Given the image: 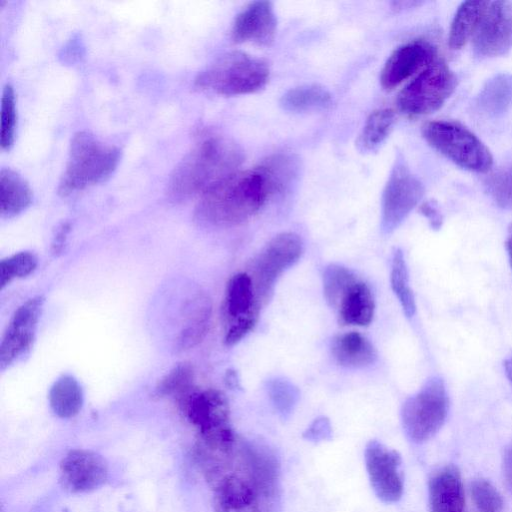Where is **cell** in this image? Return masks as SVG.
Here are the masks:
<instances>
[{
	"label": "cell",
	"mask_w": 512,
	"mask_h": 512,
	"mask_svg": "<svg viewBox=\"0 0 512 512\" xmlns=\"http://www.w3.org/2000/svg\"><path fill=\"white\" fill-rule=\"evenodd\" d=\"M206 478L215 512H266L272 502L256 478L248 442L239 440L229 460Z\"/></svg>",
	"instance_id": "cell-3"
},
{
	"label": "cell",
	"mask_w": 512,
	"mask_h": 512,
	"mask_svg": "<svg viewBox=\"0 0 512 512\" xmlns=\"http://www.w3.org/2000/svg\"><path fill=\"white\" fill-rule=\"evenodd\" d=\"M332 104L330 92L318 84L294 87L284 93L280 106L292 113L315 112L328 109Z\"/></svg>",
	"instance_id": "cell-25"
},
{
	"label": "cell",
	"mask_w": 512,
	"mask_h": 512,
	"mask_svg": "<svg viewBox=\"0 0 512 512\" xmlns=\"http://www.w3.org/2000/svg\"><path fill=\"white\" fill-rule=\"evenodd\" d=\"M48 399L52 411L60 418L77 415L84 400L80 384L71 375H62L53 383Z\"/></svg>",
	"instance_id": "cell-26"
},
{
	"label": "cell",
	"mask_w": 512,
	"mask_h": 512,
	"mask_svg": "<svg viewBox=\"0 0 512 512\" xmlns=\"http://www.w3.org/2000/svg\"><path fill=\"white\" fill-rule=\"evenodd\" d=\"M395 112L389 108L373 111L366 119L356 140V147L362 153H371L385 142L395 124Z\"/></svg>",
	"instance_id": "cell-28"
},
{
	"label": "cell",
	"mask_w": 512,
	"mask_h": 512,
	"mask_svg": "<svg viewBox=\"0 0 512 512\" xmlns=\"http://www.w3.org/2000/svg\"><path fill=\"white\" fill-rule=\"evenodd\" d=\"M43 296L28 299L14 312L0 344V367L5 369L24 356L33 345L43 309Z\"/></svg>",
	"instance_id": "cell-13"
},
{
	"label": "cell",
	"mask_w": 512,
	"mask_h": 512,
	"mask_svg": "<svg viewBox=\"0 0 512 512\" xmlns=\"http://www.w3.org/2000/svg\"><path fill=\"white\" fill-rule=\"evenodd\" d=\"M262 173L270 197L287 193L298 180L299 160L290 154H275L257 167Z\"/></svg>",
	"instance_id": "cell-20"
},
{
	"label": "cell",
	"mask_w": 512,
	"mask_h": 512,
	"mask_svg": "<svg viewBox=\"0 0 512 512\" xmlns=\"http://www.w3.org/2000/svg\"><path fill=\"white\" fill-rule=\"evenodd\" d=\"M357 281L347 268L338 264L328 265L323 272V292L328 304L337 309L346 292Z\"/></svg>",
	"instance_id": "cell-30"
},
{
	"label": "cell",
	"mask_w": 512,
	"mask_h": 512,
	"mask_svg": "<svg viewBox=\"0 0 512 512\" xmlns=\"http://www.w3.org/2000/svg\"><path fill=\"white\" fill-rule=\"evenodd\" d=\"M269 198L266 182L257 167L238 170L201 196L195 219L216 227L238 225L255 215Z\"/></svg>",
	"instance_id": "cell-2"
},
{
	"label": "cell",
	"mask_w": 512,
	"mask_h": 512,
	"mask_svg": "<svg viewBox=\"0 0 512 512\" xmlns=\"http://www.w3.org/2000/svg\"><path fill=\"white\" fill-rule=\"evenodd\" d=\"M374 299L369 287L357 281L344 295L337 310L339 320L346 325L367 326L374 315Z\"/></svg>",
	"instance_id": "cell-23"
},
{
	"label": "cell",
	"mask_w": 512,
	"mask_h": 512,
	"mask_svg": "<svg viewBox=\"0 0 512 512\" xmlns=\"http://www.w3.org/2000/svg\"><path fill=\"white\" fill-rule=\"evenodd\" d=\"M332 353L340 365L349 368L366 367L377 358L373 345L358 332L337 336L332 343Z\"/></svg>",
	"instance_id": "cell-22"
},
{
	"label": "cell",
	"mask_w": 512,
	"mask_h": 512,
	"mask_svg": "<svg viewBox=\"0 0 512 512\" xmlns=\"http://www.w3.org/2000/svg\"><path fill=\"white\" fill-rule=\"evenodd\" d=\"M503 365H504L506 377L512 387V351L505 358Z\"/></svg>",
	"instance_id": "cell-42"
},
{
	"label": "cell",
	"mask_w": 512,
	"mask_h": 512,
	"mask_svg": "<svg viewBox=\"0 0 512 512\" xmlns=\"http://www.w3.org/2000/svg\"><path fill=\"white\" fill-rule=\"evenodd\" d=\"M243 159L242 149L232 139L219 134L201 137L172 171L167 194L174 201L202 196L237 172Z\"/></svg>",
	"instance_id": "cell-1"
},
{
	"label": "cell",
	"mask_w": 512,
	"mask_h": 512,
	"mask_svg": "<svg viewBox=\"0 0 512 512\" xmlns=\"http://www.w3.org/2000/svg\"><path fill=\"white\" fill-rule=\"evenodd\" d=\"M59 468L62 487L72 493L95 490L108 478L106 460L98 453L86 449L69 451Z\"/></svg>",
	"instance_id": "cell-15"
},
{
	"label": "cell",
	"mask_w": 512,
	"mask_h": 512,
	"mask_svg": "<svg viewBox=\"0 0 512 512\" xmlns=\"http://www.w3.org/2000/svg\"><path fill=\"white\" fill-rule=\"evenodd\" d=\"M471 43L481 58L500 57L512 49V1H487Z\"/></svg>",
	"instance_id": "cell-11"
},
{
	"label": "cell",
	"mask_w": 512,
	"mask_h": 512,
	"mask_svg": "<svg viewBox=\"0 0 512 512\" xmlns=\"http://www.w3.org/2000/svg\"><path fill=\"white\" fill-rule=\"evenodd\" d=\"M303 253L301 238L293 232L273 237L261 250L252 265L251 276L257 298L264 306L273 293L280 275L292 267Z\"/></svg>",
	"instance_id": "cell-10"
},
{
	"label": "cell",
	"mask_w": 512,
	"mask_h": 512,
	"mask_svg": "<svg viewBox=\"0 0 512 512\" xmlns=\"http://www.w3.org/2000/svg\"><path fill=\"white\" fill-rule=\"evenodd\" d=\"M17 123L16 100L13 87L7 84L1 98V132L0 145L3 150H9L15 139Z\"/></svg>",
	"instance_id": "cell-33"
},
{
	"label": "cell",
	"mask_w": 512,
	"mask_h": 512,
	"mask_svg": "<svg viewBox=\"0 0 512 512\" xmlns=\"http://www.w3.org/2000/svg\"><path fill=\"white\" fill-rule=\"evenodd\" d=\"M257 320V317H246L230 323L224 338L225 344H237L254 328Z\"/></svg>",
	"instance_id": "cell-37"
},
{
	"label": "cell",
	"mask_w": 512,
	"mask_h": 512,
	"mask_svg": "<svg viewBox=\"0 0 512 512\" xmlns=\"http://www.w3.org/2000/svg\"><path fill=\"white\" fill-rule=\"evenodd\" d=\"M424 195V186L397 153L381 200V230L390 234L407 218Z\"/></svg>",
	"instance_id": "cell-9"
},
{
	"label": "cell",
	"mask_w": 512,
	"mask_h": 512,
	"mask_svg": "<svg viewBox=\"0 0 512 512\" xmlns=\"http://www.w3.org/2000/svg\"><path fill=\"white\" fill-rule=\"evenodd\" d=\"M456 85L454 72L443 60L436 59L399 92L397 107L409 117L431 114L445 104Z\"/></svg>",
	"instance_id": "cell-8"
},
{
	"label": "cell",
	"mask_w": 512,
	"mask_h": 512,
	"mask_svg": "<svg viewBox=\"0 0 512 512\" xmlns=\"http://www.w3.org/2000/svg\"><path fill=\"white\" fill-rule=\"evenodd\" d=\"M36 256L29 251L18 252L0 262V287L12 280L30 275L37 267Z\"/></svg>",
	"instance_id": "cell-32"
},
{
	"label": "cell",
	"mask_w": 512,
	"mask_h": 512,
	"mask_svg": "<svg viewBox=\"0 0 512 512\" xmlns=\"http://www.w3.org/2000/svg\"><path fill=\"white\" fill-rule=\"evenodd\" d=\"M422 136L432 148L465 170L486 173L493 166L488 147L458 122H427L422 126Z\"/></svg>",
	"instance_id": "cell-6"
},
{
	"label": "cell",
	"mask_w": 512,
	"mask_h": 512,
	"mask_svg": "<svg viewBox=\"0 0 512 512\" xmlns=\"http://www.w3.org/2000/svg\"><path fill=\"white\" fill-rule=\"evenodd\" d=\"M512 105V74L501 72L489 78L477 96L479 110L490 118L502 117Z\"/></svg>",
	"instance_id": "cell-21"
},
{
	"label": "cell",
	"mask_w": 512,
	"mask_h": 512,
	"mask_svg": "<svg viewBox=\"0 0 512 512\" xmlns=\"http://www.w3.org/2000/svg\"><path fill=\"white\" fill-rule=\"evenodd\" d=\"M390 283L397 296L406 317H412L416 312L413 291L409 286V276L405 258L401 249H396L391 263Z\"/></svg>",
	"instance_id": "cell-29"
},
{
	"label": "cell",
	"mask_w": 512,
	"mask_h": 512,
	"mask_svg": "<svg viewBox=\"0 0 512 512\" xmlns=\"http://www.w3.org/2000/svg\"><path fill=\"white\" fill-rule=\"evenodd\" d=\"M365 465L371 487L384 503H395L403 494L401 457L380 442L370 441L365 448Z\"/></svg>",
	"instance_id": "cell-14"
},
{
	"label": "cell",
	"mask_w": 512,
	"mask_h": 512,
	"mask_svg": "<svg viewBox=\"0 0 512 512\" xmlns=\"http://www.w3.org/2000/svg\"><path fill=\"white\" fill-rule=\"evenodd\" d=\"M179 402L188 421L197 428L199 437H210L232 429L228 401L222 392L191 389Z\"/></svg>",
	"instance_id": "cell-12"
},
{
	"label": "cell",
	"mask_w": 512,
	"mask_h": 512,
	"mask_svg": "<svg viewBox=\"0 0 512 512\" xmlns=\"http://www.w3.org/2000/svg\"><path fill=\"white\" fill-rule=\"evenodd\" d=\"M330 424L326 418H319L311 425L307 431L308 438L319 439L325 438L330 433Z\"/></svg>",
	"instance_id": "cell-39"
},
{
	"label": "cell",
	"mask_w": 512,
	"mask_h": 512,
	"mask_svg": "<svg viewBox=\"0 0 512 512\" xmlns=\"http://www.w3.org/2000/svg\"><path fill=\"white\" fill-rule=\"evenodd\" d=\"M69 231L70 225L67 222L63 223L57 230L54 240L52 242V252L55 255H58L63 250Z\"/></svg>",
	"instance_id": "cell-40"
},
{
	"label": "cell",
	"mask_w": 512,
	"mask_h": 512,
	"mask_svg": "<svg viewBox=\"0 0 512 512\" xmlns=\"http://www.w3.org/2000/svg\"><path fill=\"white\" fill-rule=\"evenodd\" d=\"M268 393L276 408L289 413L298 399V390L289 381L273 379L268 382Z\"/></svg>",
	"instance_id": "cell-36"
},
{
	"label": "cell",
	"mask_w": 512,
	"mask_h": 512,
	"mask_svg": "<svg viewBox=\"0 0 512 512\" xmlns=\"http://www.w3.org/2000/svg\"><path fill=\"white\" fill-rule=\"evenodd\" d=\"M486 3L470 0L460 4L449 29L448 44L452 50H460L471 41Z\"/></svg>",
	"instance_id": "cell-27"
},
{
	"label": "cell",
	"mask_w": 512,
	"mask_h": 512,
	"mask_svg": "<svg viewBox=\"0 0 512 512\" xmlns=\"http://www.w3.org/2000/svg\"><path fill=\"white\" fill-rule=\"evenodd\" d=\"M431 512H463L464 489L457 468L447 466L435 473L429 482Z\"/></svg>",
	"instance_id": "cell-18"
},
{
	"label": "cell",
	"mask_w": 512,
	"mask_h": 512,
	"mask_svg": "<svg viewBox=\"0 0 512 512\" xmlns=\"http://www.w3.org/2000/svg\"><path fill=\"white\" fill-rule=\"evenodd\" d=\"M32 190L25 179L10 168L0 171V210L7 218L16 216L32 202Z\"/></svg>",
	"instance_id": "cell-24"
},
{
	"label": "cell",
	"mask_w": 512,
	"mask_h": 512,
	"mask_svg": "<svg viewBox=\"0 0 512 512\" xmlns=\"http://www.w3.org/2000/svg\"><path fill=\"white\" fill-rule=\"evenodd\" d=\"M269 74V66L263 59L230 51L199 72L194 84L199 90L218 95H245L264 88Z\"/></svg>",
	"instance_id": "cell-5"
},
{
	"label": "cell",
	"mask_w": 512,
	"mask_h": 512,
	"mask_svg": "<svg viewBox=\"0 0 512 512\" xmlns=\"http://www.w3.org/2000/svg\"><path fill=\"white\" fill-rule=\"evenodd\" d=\"M420 212L429 220L433 229L437 230L441 227L442 215L434 202L427 201L423 203L420 207Z\"/></svg>",
	"instance_id": "cell-38"
},
{
	"label": "cell",
	"mask_w": 512,
	"mask_h": 512,
	"mask_svg": "<svg viewBox=\"0 0 512 512\" xmlns=\"http://www.w3.org/2000/svg\"><path fill=\"white\" fill-rule=\"evenodd\" d=\"M505 247L508 254L509 263L512 269V224L510 225L508 230Z\"/></svg>",
	"instance_id": "cell-43"
},
{
	"label": "cell",
	"mask_w": 512,
	"mask_h": 512,
	"mask_svg": "<svg viewBox=\"0 0 512 512\" xmlns=\"http://www.w3.org/2000/svg\"><path fill=\"white\" fill-rule=\"evenodd\" d=\"M193 378V369L189 364H178L158 382L154 395L158 398L177 396L180 399L193 388Z\"/></svg>",
	"instance_id": "cell-31"
},
{
	"label": "cell",
	"mask_w": 512,
	"mask_h": 512,
	"mask_svg": "<svg viewBox=\"0 0 512 512\" xmlns=\"http://www.w3.org/2000/svg\"><path fill=\"white\" fill-rule=\"evenodd\" d=\"M486 186L488 194L498 206L512 209V168L491 177Z\"/></svg>",
	"instance_id": "cell-35"
},
{
	"label": "cell",
	"mask_w": 512,
	"mask_h": 512,
	"mask_svg": "<svg viewBox=\"0 0 512 512\" xmlns=\"http://www.w3.org/2000/svg\"><path fill=\"white\" fill-rule=\"evenodd\" d=\"M226 383L230 387H236L238 384V379L236 377V374L233 371H227L226 374Z\"/></svg>",
	"instance_id": "cell-44"
},
{
	"label": "cell",
	"mask_w": 512,
	"mask_h": 512,
	"mask_svg": "<svg viewBox=\"0 0 512 512\" xmlns=\"http://www.w3.org/2000/svg\"><path fill=\"white\" fill-rule=\"evenodd\" d=\"M503 471L506 485L512 493V448L507 451L504 457Z\"/></svg>",
	"instance_id": "cell-41"
},
{
	"label": "cell",
	"mask_w": 512,
	"mask_h": 512,
	"mask_svg": "<svg viewBox=\"0 0 512 512\" xmlns=\"http://www.w3.org/2000/svg\"><path fill=\"white\" fill-rule=\"evenodd\" d=\"M120 155L119 148L104 143L88 131L75 133L58 193L67 196L106 180L118 166Z\"/></svg>",
	"instance_id": "cell-4"
},
{
	"label": "cell",
	"mask_w": 512,
	"mask_h": 512,
	"mask_svg": "<svg viewBox=\"0 0 512 512\" xmlns=\"http://www.w3.org/2000/svg\"><path fill=\"white\" fill-rule=\"evenodd\" d=\"M448 409L449 398L443 379L430 377L416 394L403 403L401 420L408 438L415 443L432 438L443 426Z\"/></svg>",
	"instance_id": "cell-7"
},
{
	"label": "cell",
	"mask_w": 512,
	"mask_h": 512,
	"mask_svg": "<svg viewBox=\"0 0 512 512\" xmlns=\"http://www.w3.org/2000/svg\"><path fill=\"white\" fill-rule=\"evenodd\" d=\"M470 490L472 500L480 512H502V497L490 482L475 480Z\"/></svg>",
	"instance_id": "cell-34"
},
{
	"label": "cell",
	"mask_w": 512,
	"mask_h": 512,
	"mask_svg": "<svg viewBox=\"0 0 512 512\" xmlns=\"http://www.w3.org/2000/svg\"><path fill=\"white\" fill-rule=\"evenodd\" d=\"M260 304L249 273L240 272L227 283L224 311L229 324L246 317H257Z\"/></svg>",
	"instance_id": "cell-19"
},
{
	"label": "cell",
	"mask_w": 512,
	"mask_h": 512,
	"mask_svg": "<svg viewBox=\"0 0 512 512\" xmlns=\"http://www.w3.org/2000/svg\"><path fill=\"white\" fill-rule=\"evenodd\" d=\"M63 512H69V511H67V510H64Z\"/></svg>",
	"instance_id": "cell-45"
},
{
	"label": "cell",
	"mask_w": 512,
	"mask_h": 512,
	"mask_svg": "<svg viewBox=\"0 0 512 512\" xmlns=\"http://www.w3.org/2000/svg\"><path fill=\"white\" fill-rule=\"evenodd\" d=\"M277 17L269 1L248 4L235 18L231 38L235 43L269 46L275 38Z\"/></svg>",
	"instance_id": "cell-17"
},
{
	"label": "cell",
	"mask_w": 512,
	"mask_h": 512,
	"mask_svg": "<svg viewBox=\"0 0 512 512\" xmlns=\"http://www.w3.org/2000/svg\"><path fill=\"white\" fill-rule=\"evenodd\" d=\"M436 48L429 41L416 39L396 48L380 74L385 90H392L436 60Z\"/></svg>",
	"instance_id": "cell-16"
}]
</instances>
